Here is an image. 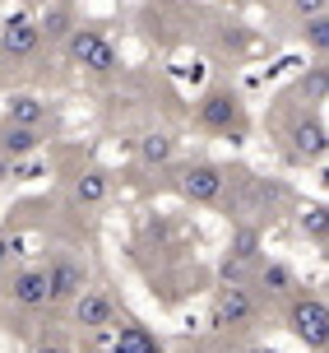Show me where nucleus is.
Instances as JSON below:
<instances>
[{
    "instance_id": "1",
    "label": "nucleus",
    "mask_w": 329,
    "mask_h": 353,
    "mask_svg": "<svg viewBox=\"0 0 329 353\" xmlns=\"http://www.w3.org/2000/svg\"><path fill=\"white\" fill-rule=\"evenodd\" d=\"M65 52H70L74 65H84V70H93V74L116 70V47H112L103 33H93V28H74V33L65 37Z\"/></svg>"
},
{
    "instance_id": "2",
    "label": "nucleus",
    "mask_w": 329,
    "mask_h": 353,
    "mask_svg": "<svg viewBox=\"0 0 329 353\" xmlns=\"http://www.w3.org/2000/svg\"><path fill=\"white\" fill-rule=\"evenodd\" d=\"M84 288H88V274L79 261L61 256V261L47 265V302H70V298H79Z\"/></svg>"
},
{
    "instance_id": "3",
    "label": "nucleus",
    "mask_w": 329,
    "mask_h": 353,
    "mask_svg": "<svg viewBox=\"0 0 329 353\" xmlns=\"http://www.w3.org/2000/svg\"><path fill=\"white\" fill-rule=\"evenodd\" d=\"M37 23L28 14H14V19H5L0 23V52L10 56V61H23V56H33L37 52Z\"/></svg>"
},
{
    "instance_id": "4",
    "label": "nucleus",
    "mask_w": 329,
    "mask_h": 353,
    "mask_svg": "<svg viewBox=\"0 0 329 353\" xmlns=\"http://www.w3.org/2000/svg\"><path fill=\"white\" fill-rule=\"evenodd\" d=\"M218 191H223V172H218L213 163H191V168L181 172V195H186V200L209 205V200H218Z\"/></svg>"
},
{
    "instance_id": "5",
    "label": "nucleus",
    "mask_w": 329,
    "mask_h": 353,
    "mask_svg": "<svg viewBox=\"0 0 329 353\" xmlns=\"http://www.w3.org/2000/svg\"><path fill=\"white\" fill-rule=\"evenodd\" d=\"M288 321H293V330L306 344H325V302L320 298H306V302H293V312H288Z\"/></svg>"
},
{
    "instance_id": "6",
    "label": "nucleus",
    "mask_w": 329,
    "mask_h": 353,
    "mask_svg": "<svg viewBox=\"0 0 329 353\" xmlns=\"http://www.w3.org/2000/svg\"><path fill=\"white\" fill-rule=\"evenodd\" d=\"M200 121L209 130H232V121H237V98L227 88H213L204 103H200Z\"/></svg>"
},
{
    "instance_id": "7",
    "label": "nucleus",
    "mask_w": 329,
    "mask_h": 353,
    "mask_svg": "<svg viewBox=\"0 0 329 353\" xmlns=\"http://www.w3.org/2000/svg\"><path fill=\"white\" fill-rule=\"evenodd\" d=\"M10 298L19 307H42L47 302V270H19L10 279Z\"/></svg>"
},
{
    "instance_id": "8",
    "label": "nucleus",
    "mask_w": 329,
    "mask_h": 353,
    "mask_svg": "<svg viewBox=\"0 0 329 353\" xmlns=\"http://www.w3.org/2000/svg\"><path fill=\"white\" fill-rule=\"evenodd\" d=\"M37 149H42V130H33V125H5L0 159H23V154H37Z\"/></svg>"
},
{
    "instance_id": "9",
    "label": "nucleus",
    "mask_w": 329,
    "mask_h": 353,
    "mask_svg": "<svg viewBox=\"0 0 329 353\" xmlns=\"http://www.w3.org/2000/svg\"><path fill=\"white\" fill-rule=\"evenodd\" d=\"M42 121H47V103H42V98H33V93L10 98V107H5V125H33V130H42Z\"/></svg>"
},
{
    "instance_id": "10",
    "label": "nucleus",
    "mask_w": 329,
    "mask_h": 353,
    "mask_svg": "<svg viewBox=\"0 0 329 353\" xmlns=\"http://www.w3.org/2000/svg\"><path fill=\"white\" fill-rule=\"evenodd\" d=\"M74 312H79V321L84 325H112V298H107L103 288H84L79 298H74Z\"/></svg>"
},
{
    "instance_id": "11",
    "label": "nucleus",
    "mask_w": 329,
    "mask_h": 353,
    "mask_svg": "<svg viewBox=\"0 0 329 353\" xmlns=\"http://www.w3.org/2000/svg\"><path fill=\"white\" fill-rule=\"evenodd\" d=\"M293 154L297 159H320L325 154V125L315 121V117L293 125Z\"/></svg>"
},
{
    "instance_id": "12",
    "label": "nucleus",
    "mask_w": 329,
    "mask_h": 353,
    "mask_svg": "<svg viewBox=\"0 0 329 353\" xmlns=\"http://www.w3.org/2000/svg\"><path fill=\"white\" fill-rule=\"evenodd\" d=\"M251 312H255V302H251L246 288H223L218 293V321H251Z\"/></svg>"
},
{
    "instance_id": "13",
    "label": "nucleus",
    "mask_w": 329,
    "mask_h": 353,
    "mask_svg": "<svg viewBox=\"0 0 329 353\" xmlns=\"http://www.w3.org/2000/svg\"><path fill=\"white\" fill-rule=\"evenodd\" d=\"M107 186H112V181H107V172H98V168H93V172H84L79 181H74V200H79V205H103V200H107Z\"/></svg>"
},
{
    "instance_id": "14",
    "label": "nucleus",
    "mask_w": 329,
    "mask_h": 353,
    "mask_svg": "<svg viewBox=\"0 0 329 353\" xmlns=\"http://www.w3.org/2000/svg\"><path fill=\"white\" fill-rule=\"evenodd\" d=\"M172 154H176V140H172V135H162V130H153V135L139 140V159H144V163H167Z\"/></svg>"
},
{
    "instance_id": "15",
    "label": "nucleus",
    "mask_w": 329,
    "mask_h": 353,
    "mask_svg": "<svg viewBox=\"0 0 329 353\" xmlns=\"http://www.w3.org/2000/svg\"><path fill=\"white\" fill-rule=\"evenodd\" d=\"M74 33V14L70 10H52V14L37 23V37H47V42H65Z\"/></svg>"
},
{
    "instance_id": "16",
    "label": "nucleus",
    "mask_w": 329,
    "mask_h": 353,
    "mask_svg": "<svg viewBox=\"0 0 329 353\" xmlns=\"http://www.w3.org/2000/svg\"><path fill=\"white\" fill-rule=\"evenodd\" d=\"M260 283L269 288V293H288V288H293V270H283V265H264Z\"/></svg>"
},
{
    "instance_id": "17",
    "label": "nucleus",
    "mask_w": 329,
    "mask_h": 353,
    "mask_svg": "<svg viewBox=\"0 0 329 353\" xmlns=\"http://www.w3.org/2000/svg\"><path fill=\"white\" fill-rule=\"evenodd\" d=\"M301 33H306V42H311L315 52H325V42H329V19H301Z\"/></svg>"
},
{
    "instance_id": "18",
    "label": "nucleus",
    "mask_w": 329,
    "mask_h": 353,
    "mask_svg": "<svg viewBox=\"0 0 329 353\" xmlns=\"http://www.w3.org/2000/svg\"><path fill=\"white\" fill-rule=\"evenodd\" d=\"M121 353H158V344L144 330H125L121 335Z\"/></svg>"
},
{
    "instance_id": "19",
    "label": "nucleus",
    "mask_w": 329,
    "mask_h": 353,
    "mask_svg": "<svg viewBox=\"0 0 329 353\" xmlns=\"http://www.w3.org/2000/svg\"><path fill=\"white\" fill-rule=\"evenodd\" d=\"M301 228L311 232L315 242H325V210H320V205H315V210H306V219H301Z\"/></svg>"
},
{
    "instance_id": "20",
    "label": "nucleus",
    "mask_w": 329,
    "mask_h": 353,
    "mask_svg": "<svg viewBox=\"0 0 329 353\" xmlns=\"http://www.w3.org/2000/svg\"><path fill=\"white\" fill-rule=\"evenodd\" d=\"M293 10L301 19H320V14H325V0H293Z\"/></svg>"
},
{
    "instance_id": "21",
    "label": "nucleus",
    "mask_w": 329,
    "mask_h": 353,
    "mask_svg": "<svg viewBox=\"0 0 329 353\" xmlns=\"http://www.w3.org/2000/svg\"><path fill=\"white\" fill-rule=\"evenodd\" d=\"M237 256H242V261L255 256V232H242V237H237Z\"/></svg>"
},
{
    "instance_id": "22",
    "label": "nucleus",
    "mask_w": 329,
    "mask_h": 353,
    "mask_svg": "<svg viewBox=\"0 0 329 353\" xmlns=\"http://www.w3.org/2000/svg\"><path fill=\"white\" fill-rule=\"evenodd\" d=\"M37 353H65V349H56V344H52V349H47V344H42V349H37Z\"/></svg>"
},
{
    "instance_id": "23",
    "label": "nucleus",
    "mask_w": 329,
    "mask_h": 353,
    "mask_svg": "<svg viewBox=\"0 0 329 353\" xmlns=\"http://www.w3.org/2000/svg\"><path fill=\"white\" fill-rule=\"evenodd\" d=\"M5 256H10V242H0V261H5Z\"/></svg>"
},
{
    "instance_id": "24",
    "label": "nucleus",
    "mask_w": 329,
    "mask_h": 353,
    "mask_svg": "<svg viewBox=\"0 0 329 353\" xmlns=\"http://www.w3.org/2000/svg\"><path fill=\"white\" fill-rule=\"evenodd\" d=\"M5 172H10V163H5V159H0V176H5Z\"/></svg>"
}]
</instances>
